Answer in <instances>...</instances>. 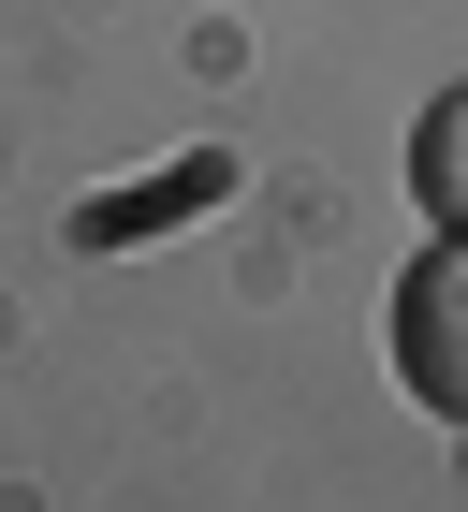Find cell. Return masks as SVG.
I'll return each instance as SVG.
<instances>
[{
  "label": "cell",
  "instance_id": "obj_1",
  "mask_svg": "<svg viewBox=\"0 0 468 512\" xmlns=\"http://www.w3.org/2000/svg\"><path fill=\"white\" fill-rule=\"evenodd\" d=\"M381 352H395V381L425 395L439 425H468V235L410 249V278H395V308H381Z\"/></svg>",
  "mask_w": 468,
  "mask_h": 512
},
{
  "label": "cell",
  "instance_id": "obj_2",
  "mask_svg": "<svg viewBox=\"0 0 468 512\" xmlns=\"http://www.w3.org/2000/svg\"><path fill=\"white\" fill-rule=\"evenodd\" d=\"M410 205H425L439 235H468V88H439L425 118H410Z\"/></svg>",
  "mask_w": 468,
  "mask_h": 512
},
{
  "label": "cell",
  "instance_id": "obj_3",
  "mask_svg": "<svg viewBox=\"0 0 468 512\" xmlns=\"http://www.w3.org/2000/svg\"><path fill=\"white\" fill-rule=\"evenodd\" d=\"M220 191H234V161H176V176H161V191H132V205L103 191L74 235H88V249H147V220H191V205H220Z\"/></svg>",
  "mask_w": 468,
  "mask_h": 512
}]
</instances>
